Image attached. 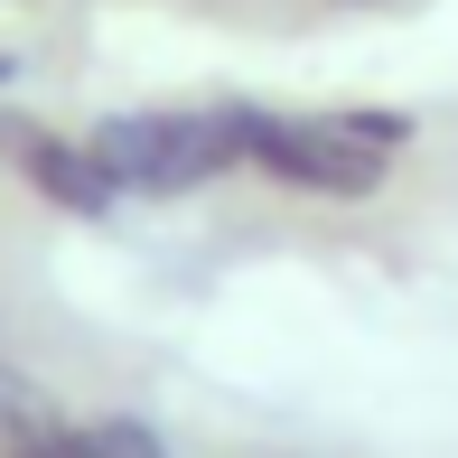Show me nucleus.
<instances>
[{"label": "nucleus", "instance_id": "nucleus-1", "mask_svg": "<svg viewBox=\"0 0 458 458\" xmlns=\"http://www.w3.org/2000/svg\"><path fill=\"white\" fill-rule=\"evenodd\" d=\"M243 113V178L290 206H374L403 159L430 140L411 103H234Z\"/></svg>", "mask_w": 458, "mask_h": 458}, {"label": "nucleus", "instance_id": "nucleus-2", "mask_svg": "<svg viewBox=\"0 0 458 458\" xmlns=\"http://www.w3.org/2000/svg\"><path fill=\"white\" fill-rule=\"evenodd\" d=\"M243 94H206V103H122V113L85 122L94 159L113 169V187L131 206H187L206 187L243 178Z\"/></svg>", "mask_w": 458, "mask_h": 458}, {"label": "nucleus", "instance_id": "nucleus-3", "mask_svg": "<svg viewBox=\"0 0 458 458\" xmlns=\"http://www.w3.org/2000/svg\"><path fill=\"white\" fill-rule=\"evenodd\" d=\"M0 169L29 187L38 206H56V216H75V225H113L122 206H131V197L113 187V169L94 159L85 131H56V122L10 113V103H0Z\"/></svg>", "mask_w": 458, "mask_h": 458}, {"label": "nucleus", "instance_id": "nucleus-4", "mask_svg": "<svg viewBox=\"0 0 458 458\" xmlns=\"http://www.w3.org/2000/svg\"><path fill=\"white\" fill-rule=\"evenodd\" d=\"M0 458H103V449H94V421H75L66 403H47V411L0 430Z\"/></svg>", "mask_w": 458, "mask_h": 458}, {"label": "nucleus", "instance_id": "nucleus-5", "mask_svg": "<svg viewBox=\"0 0 458 458\" xmlns=\"http://www.w3.org/2000/svg\"><path fill=\"white\" fill-rule=\"evenodd\" d=\"M10 75H19V56H0V94H10Z\"/></svg>", "mask_w": 458, "mask_h": 458}]
</instances>
